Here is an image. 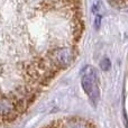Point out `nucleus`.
<instances>
[{
  "mask_svg": "<svg viewBox=\"0 0 128 128\" xmlns=\"http://www.w3.org/2000/svg\"><path fill=\"white\" fill-rule=\"evenodd\" d=\"M96 71L92 68L88 66L84 68V73L82 76V86L86 91V93L89 96L91 100H97L99 98V90H98V84L96 80Z\"/></svg>",
  "mask_w": 128,
  "mask_h": 128,
  "instance_id": "obj_1",
  "label": "nucleus"
},
{
  "mask_svg": "<svg viewBox=\"0 0 128 128\" xmlns=\"http://www.w3.org/2000/svg\"><path fill=\"white\" fill-rule=\"evenodd\" d=\"M72 58H73L72 52L68 48H66V47L56 48L50 53V62L55 68L68 65L71 63V61H72Z\"/></svg>",
  "mask_w": 128,
  "mask_h": 128,
  "instance_id": "obj_2",
  "label": "nucleus"
},
{
  "mask_svg": "<svg viewBox=\"0 0 128 128\" xmlns=\"http://www.w3.org/2000/svg\"><path fill=\"white\" fill-rule=\"evenodd\" d=\"M101 68H104V70H108V68H110V62H109L108 58H106V60H104L101 62Z\"/></svg>",
  "mask_w": 128,
  "mask_h": 128,
  "instance_id": "obj_3",
  "label": "nucleus"
},
{
  "mask_svg": "<svg viewBox=\"0 0 128 128\" xmlns=\"http://www.w3.org/2000/svg\"><path fill=\"white\" fill-rule=\"evenodd\" d=\"M94 25H96V28H99L100 27V24H101V16L97 15L96 16V20H94Z\"/></svg>",
  "mask_w": 128,
  "mask_h": 128,
  "instance_id": "obj_4",
  "label": "nucleus"
}]
</instances>
